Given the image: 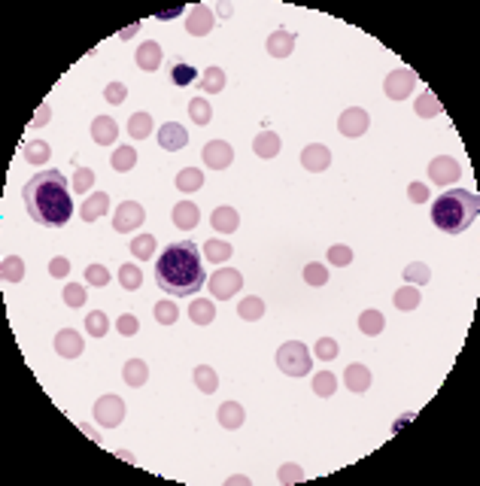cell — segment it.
<instances>
[{"label": "cell", "mask_w": 480, "mask_h": 486, "mask_svg": "<svg viewBox=\"0 0 480 486\" xmlns=\"http://www.w3.org/2000/svg\"><path fill=\"white\" fill-rule=\"evenodd\" d=\"M25 207L34 222L46 228H61L73 216V197H70V182L61 171H40L34 173L25 188Z\"/></svg>", "instance_id": "cell-1"}, {"label": "cell", "mask_w": 480, "mask_h": 486, "mask_svg": "<svg viewBox=\"0 0 480 486\" xmlns=\"http://www.w3.org/2000/svg\"><path fill=\"white\" fill-rule=\"evenodd\" d=\"M155 283L162 292H171L177 298H186L192 292H201L207 283L204 255L192 240L171 243L155 262Z\"/></svg>", "instance_id": "cell-2"}, {"label": "cell", "mask_w": 480, "mask_h": 486, "mask_svg": "<svg viewBox=\"0 0 480 486\" xmlns=\"http://www.w3.org/2000/svg\"><path fill=\"white\" fill-rule=\"evenodd\" d=\"M477 213H480V201L474 192H468V188H450V192L438 195L435 204H432V222L444 234H462L474 225Z\"/></svg>", "instance_id": "cell-3"}, {"label": "cell", "mask_w": 480, "mask_h": 486, "mask_svg": "<svg viewBox=\"0 0 480 486\" xmlns=\"http://www.w3.org/2000/svg\"><path fill=\"white\" fill-rule=\"evenodd\" d=\"M277 364L280 371L289 377H304L310 374V349L298 344V340H289V344H283L277 349Z\"/></svg>", "instance_id": "cell-4"}, {"label": "cell", "mask_w": 480, "mask_h": 486, "mask_svg": "<svg viewBox=\"0 0 480 486\" xmlns=\"http://www.w3.org/2000/svg\"><path fill=\"white\" fill-rule=\"evenodd\" d=\"M95 420L106 425V429H116V425L125 420V401L119 398V395H101V398L95 401Z\"/></svg>", "instance_id": "cell-5"}, {"label": "cell", "mask_w": 480, "mask_h": 486, "mask_svg": "<svg viewBox=\"0 0 480 486\" xmlns=\"http://www.w3.org/2000/svg\"><path fill=\"white\" fill-rule=\"evenodd\" d=\"M240 289H243V277H240V271H234V268H222L210 277V292L216 295L219 301L234 298V292H240Z\"/></svg>", "instance_id": "cell-6"}, {"label": "cell", "mask_w": 480, "mask_h": 486, "mask_svg": "<svg viewBox=\"0 0 480 486\" xmlns=\"http://www.w3.org/2000/svg\"><path fill=\"white\" fill-rule=\"evenodd\" d=\"M414 86H416V73L410 70V67H399V70H392L390 76H386L383 91H386V97H392V101H405V97H410V88Z\"/></svg>", "instance_id": "cell-7"}, {"label": "cell", "mask_w": 480, "mask_h": 486, "mask_svg": "<svg viewBox=\"0 0 480 486\" xmlns=\"http://www.w3.org/2000/svg\"><path fill=\"white\" fill-rule=\"evenodd\" d=\"M462 177V164L456 162L450 155H438L429 162V179L435 182V186H450Z\"/></svg>", "instance_id": "cell-8"}, {"label": "cell", "mask_w": 480, "mask_h": 486, "mask_svg": "<svg viewBox=\"0 0 480 486\" xmlns=\"http://www.w3.org/2000/svg\"><path fill=\"white\" fill-rule=\"evenodd\" d=\"M143 219H146V210H143L140 204H137V201H122L116 216H113V228H116L119 234H128V231H134V228H140Z\"/></svg>", "instance_id": "cell-9"}, {"label": "cell", "mask_w": 480, "mask_h": 486, "mask_svg": "<svg viewBox=\"0 0 480 486\" xmlns=\"http://www.w3.org/2000/svg\"><path fill=\"white\" fill-rule=\"evenodd\" d=\"M368 125H371V116L362 110V106H349V110H344L340 119H338V131L344 137H362L365 131H368Z\"/></svg>", "instance_id": "cell-10"}, {"label": "cell", "mask_w": 480, "mask_h": 486, "mask_svg": "<svg viewBox=\"0 0 480 486\" xmlns=\"http://www.w3.org/2000/svg\"><path fill=\"white\" fill-rule=\"evenodd\" d=\"M231 162H234V149L225 140H210L204 146V164L210 171H225V167H231Z\"/></svg>", "instance_id": "cell-11"}, {"label": "cell", "mask_w": 480, "mask_h": 486, "mask_svg": "<svg viewBox=\"0 0 480 486\" xmlns=\"http://www.w3.org/2000/svg\"><path fill=\"white\" fill-rule=\"evenodd\" d=\"M301 164H304V171H310V173H323V171H329V164H332V152H329V146H323V143H310V146H304V152H301Z\"/></svg>", "instance_id": "cell-12"}, {"label": "cell", "mask_w": 480, "mask_h": 486, "mask_svg": "<svg viewBox=\"0 0 480 486\" xmlns=\"http://www.w3.org/2000/svg\"><path fill=\"white\" fill-rule=\"evenodd\" d=\"M213 25H216V19H213V10L210 6H192L189 10V19H186V30L192 37H207L210 30H213Z\"/></svg>", "instance_id": "cell-13"}, {"label": "cell", "mask_w": 480, "mask_h": 486, "mask_svg": "<svg viewBox=\"0 0 480 486\" xmlns=\"http://www.w3.org/2000/svg\"><path fill=\"white\" fill-rule=\"evenodd\" d=\"M82 349H86V340H82V334L76 329H61L55 334V353L58 356L76 359V356H82Z\"/></svg>", "instance_id": "cell-14"}, {"label": "cell", "mask_w": 480, "mask_h": 486, "mask_svg": "<svg viewBox=\"0 0 480 486\" xmlns=\"http://www.w3.org/2000/svg\"><path fill=\"white\" fill-rule=\"evenodd\" d=\"M189 143V131L177 122H164L162 128H158V146L167 149V152H177Z\"/></svg>", "instance_id": "cell-15"}, {"label": "cell", "mask_w": 480, "mask_h": 486, "mask_svg": "<svg viewBox=\"0 0 480 486\" xmlns=\"http://www.w3.org/2000/svg\"><path fill=\"white\" fill-rule=\"evenodd\" d=\"M295 43H298V37H295V30H273V34L268 37V52L273 58H289L295 52Z\"/></svg>", "instance_id": "cell-16"}, {"label": "cell", "mask_w": 480, "mask_h": 486, "mask_svg": "<svg viewBox=\"0 0 480 486\" xmlns=\"http://www.w3.org/2000/svg\"><path fill=\"white\" fill-rule=\"evenodd\" d=\"M162 46H158L155 40H146L140 46V49L134 52V61H137V67H140V70H158V67H162Z\"/></svg>", "instance_id": "cell-17"}, {"label": "cell", "mask_w": 480, "mask_h": 486, "mask_svg": "<svg viewBox=\"0 0 480 486\" xmlns=\"http://www.w3.org/2000/svg\"><path fill=\"white\" fill-rule=\"evenodd\" d=\"M91 137H95L97 146H113L119 140V125L110 116H97L91 122Z\"/></svg>", "instance_id": "cell-18"}, {"label": "cell", "mask_w": 480, "mask_h": 486, "mask_svg": "<svg viewBox=\"0 0 480 486\" xmlns=\"http://www.w3.org/2000/svg\"><path fill=\"white\" fill-rule=\"evenodd\" d=\"M344 383H347L349 392H365V389H371V371H368V364L353 362V364H349V368L344 371Z\"/></svg>", "instance_id": "cell-19"}, {"label": "cell", "mask_w": 480, "mask_h": 486, "mask_svg": "<svg viewBox=\"0 0 480 486\" xmlns=\"http://www.w3.org/2000/svg\"><path fill=\"white\" fill-rule=\"evenodd\" d=\"M198 222H201V210H198V204L180 201L177 207H173V225H177V228H182V231H192Z\"/></svg>", "instance_id": "cell-20"}, {"label": "cell", "mask_w": 480, "mask_h": 486, "mask_svg": "<svg viewBox=\"0 0 480 486\" xmlns=\"http://www.w3.org/2000/svg\"><path fill=\"white\" fill-rule=\"evenodd\" d=\"M210 222H213V231L234 234V231H238V225H240V216H238V210H234V207H216V210H213V216H210Z\"/></svg>", "instance_id": "cell-21"}, {"label": "cell", "mask_w": 480, "mask_h": 486, "mask_svg": "<svg viewBox=\"0 0 480 486\" xmlns=\"http://www.w3.org/2000/svg\"><path fill=\"white\" fill-rule=\"evenodd\" d=\"M106 210H110V195L95 192V195H88V197H86V204L79 207V216L86 219V222H95V219H101Z\"/></svg>", "instance_id": "cell-22"}, {"label": "cell", "mask_w": 480, "mask_h": 486, "mask_svg": "<svg viewBox=\"0 0 480 486\" xmlns=\"http://www.w3.org/2000/svg\"><path fill=\"white\" fill-rule=\"evenodd\" d=\"M243 420H247V410H243L238 401H225L222 407H219V425L228 431H234V429H240Z\"/></svg>", "instance_id": "cell-23"}, {"label": "cell", "mask_w": 480, "mask_h": 486, "mask_svg": "<svg viewBox=\"0 0 480 486\" xmlns=\"http://www.w3.org/2000/svg\"><path fill=\"white\" fill-rule=\"evenodd\" d=\"M122 380L137 389V386H143L149 380V364L143 362V359H128L125 368H122Z\"/></svg>", "instance_id": "cell-24"}, {"label": "cell", "mask_w": 480, "mask_h": 486, "mask_svg": "<svg viewBox=\"0 0 480 486\" xmlns=\"http://www.w3.org/2000/svg\"><path fill=\"white\" fill-rule=\"evenodd\" d=\"M21 155H25L28 164L40 167V164H46L52 158V146L46 140H28L25 146H21Z\"/></svg>", "instance_id": "cell-25"}, {"label": "cell", "mask_w": 480, "mask_h": 486, "mask_svg": "<svg viewBox=\"0 0 480 486\" xmlns=\"http://www.w3.org/2000/svg\"><path fill=\"white\" fill-rule=\"evenodd\" d=\"M189 319H192L195 325H210L213 319H216V307H213L210 298H195L189 304Z\"/></svg>", "instance_id": "cell-26"}, {"label": "cell", "mask_w": 480, "mask_h": 486, "mask_svg": "<svg viewBox=\"0 0 480 486\" xmlns=\"http://www.w3.org/2000/svg\"><path fill=\"white\" fill-rule=\"evenodd\" d=\"M420 301H423L420 286H410V283L401 286L399 292L392 295V304H395L399 310H405V313H407V310H416V307H420Z\"/></svg>", "instance_id": "cell-27"}, {"label": "cell", "mask_w": 480, "mask_h": 486, "mask_svg": "<svg viewBox=\"0 0 480 486\" xmlns=\"http://www.w3.org/2000/svg\"><path fill=\"white\" fill-rule=\"evenodd\" d=\"M173 182H177V188L182 195H192V192H198V188L204 186V173L198 171V167H182Z\"/></svg>", "instance_id": "cell-28"}, {"label": "cell", "mask_w": 480, "mask_h": 486, "mask_svg": "<svg viewBox=\"0 0 480 486\" xmlns=\"http://www.w3.org/2000/svg\"><path fill=\"white\" fill-rule=\"evenodd\" d=\"M198 79V70L192 64H189V61H171V82L177 88H186V86H192V82Z\"/></svg>", "instance_id": "cell-29"}, {"label": "cell", "mask_w": 480, "mask_h": 486, "mask_svg": "<svg viewBox=\"0 0 480 486\" xmlns=\"http://www.w3.org/2000/svg\"><path fill=\"white\" fill-rule=\"evenodd\" d=\"M234 253V246L228 240H219V237H213V240H204V249H201V255L207 258V262H228Z\"/></svg>", "instance_id": "cell-30"}, {"label": "cell", "mask_w": 480, "mask_h": 486, "mask_svg": "<svg viewBox=\"0 0 480 486\" xmlns=\"http://www.w3.org/2000/svg\"><path fill=\"white\" fill-rule=\"evenodd\" d=\"M414 110H416V116L420 119H435L441 110H444V104L435 97V91H429L425 88L420 97H416V104H414Z\"/></svg>", "instance_id": "cell-31"}, {"label": "cell", "mask_w": 480, "mask_h": 486, "mask_svg": "<svg viewBox=\"0 0 480 486\" xmlns=\"http://www.w3.org/2000/svg\"><path fill=\"white\" fill-rule=\"evenodd\" d=\"M225 88V70L222 67H207V70H204V76H201V91L204 95H219V91Z\"/></svg>", "instance_id": "cell-32"}, {"label": "cell", "mask_w": 480, "mask_h": 486, "mask_svg": "<svg viewBox=\"0 0 480 486\" xmlns=\"http://www.w3.org/2000/svg\"><path fill=\"white\" fill-rule=\"evenodd\" d=\"M253 149H256L258 158H273L280 152V137L273 134V131H262L253 140Z\"/></svg>", "instance_id": "cell-33"}, {"label": "cell", "mask_w": 480, "mask_h": 486, "mask_svg": "<svg viewBox=\"0 0 480 486\" xmlns=\"http://www.w3.org/2000/svg\"><path fill=\"white\" fill-rule=\"evenodd\" d=\"M383 325H386V316L380 313V310H362V316H359L362 334H368V338H377V334L383 331Z\"/></svg>", "instance_id": "cell-34"}, {"label": "cell", "mask_w": 480, "mask_h": 486, "mask_svg": "<svg viewBox=\"0 0 480 486\" xmlns=\"http://www.w3.org/2000/svg\"><path fill=\"white\" fill-rule=\"evenodd\" d=\"M110 164H113V171H119V173L134 171V164H137V149H134V146H116V152H113V158H110Z\"/></svg>", "instance_id": "cell-35"}, {"label": "cell", "mask_w": 480, "mask_h": 486, "mask_svg": "<svg viewBox=\"0 0 480 486\" xmlns=\"http://www.w3.org/2000/svg\"><path fill=\"white\" fill-rule=\"evenodd\" d=\"M0 273H3L6 283H21L25 280V262H21V255H6L0 262Z\"/></svg>", "instance_id": "cell-36"}, {"label": "cell", "mask_w": 480, "mask_h": 486, "mask_svg": "<svg viewBox=\"0 0 480 486\" xmlns=\"http://www.w3.org/2000/svg\"><path fill=\"white\" fill-rule=\"evenodd\" d=\"M195 383H198V389H201L204 395H213L219 389V377H216V371H213L210 364H198V368H195Z\"/></svg>", "instance_id": "cell-37"}, {"label": "cell", "mask_w": 480, "mask_h": 486, "mask_svg": "<svg viewBox=\"0 0 480 486\" xmlns=\"http://www.w3.org/2000/svg\"><path fill=\"white\" fill-rule=\"evenodd\" d=\"M238 316L247 319V322H256V319L265 316V301L258 298V295H249V298H243L238 304Z\"/></svg>", "instance_id": "cell-38"}, {"label": "cell", "mask_w": 480, "mask_h": 486, "mask_svg": "<svg viewBox=\"0 0 480 486\" xmlns=\"http://www.w3.org/2000/svg\"><path fill=\"white\" fill-rule=\"evenodd\" d=\"M128 134L134 137V140H146L152 134V116L149 113H134L131 119H128Z\"/></svg>", "instance_id": "cell-39"}, {"label": "cell", "mask_w": 480, "mask_h": 486, "mask_svg": "<svg viewBox=\"0 0 480 486\" xmlns=\"http://www.w3.org/2000/svg\"><path fill=\"white\" fill-rule=\"evenodd\" d=\"M189 116H192L195 125H210L213 122V106L207 97H192V104H189Z\"/></svg>", "instance_id": "cell-40"}, {"label": "cell", "mask_w": 480, "mask_h": 486, "mask_svg": "<svg viewBox=\"0 0 480 486\" xmlns=\"http://www.w3.org/2000/svg\"><path fill=\"white\" fill-rule=\"evenodd\" d=\"M119 286L128 289V292H137L143 286V271L137 264H122L119 268Z\"/></svg>", "instance_id": "cell-41"}, {"label": "cell", "mask_w": 480, "mask_h": 486, "mask_svg": "<svg viewBox=\"0 0 480 486\" xmlns=\"http://www.w3.org/2000/svg\"><path fill=\"white\" fill-rule=\"evenodd\" d=\"M86 331L91 334V338H104V334L110 331V319H106L104 310H91V313L86 316Z\"/></svg>", "instance_id": "cell-42"}, {"label": "cell", "mask_w": 480, "mask_h": 486, "mask_svg": "<svg viewBox=\"0 0 480 486\" xmlns=\"http://www.w3.org/2000/svg\"><path fill=\"white\" fill-rule=\"evenodd\" d=\"M334 389H338V377H334L332 371H319V374H314V392L319 395V398H329V395H334Z\"/></svg>", "instance_id": "cell-43"}, {"label": "cell", "mask_w": 480, "mask_h": 486, "mask_svg": "<svg viewBox=\"0 0 480 486\" xmlns=\"http://www.w3.org/2000/svg\"><path fill=\"white\" fill-rule=\"evenodd\" d=\"M131 255L143 258V262L152 258L155 255V237H152V234H137V237L131 240Z\"/></svg>", "instance_id": "cell-44"}, {"label": "cell", "mask_w": 480, "mask_h": 486, "mask_svg": "<svg viewBox=\"0 0 480 486\" xmlns=\"http://www.w3.org/2000/svg\"><path fill=\"white\" fill-rule=\"evenodd\" d=\"M338 353H340V344L334 338H319L314 344V356L319 362H334V359H338Z\"/></svg>", "instance_id": "cell-45"}, {"label": "cell", "mask_w": 480, "mask_h": 486, "mask_svg": "<svg viewBox=\"0 0 480 486\" xmlns=\"http://www.w3.org/2000/svg\"><path fill=\"white\" fill-rule=\"evenodd\" d=\"M61 298H64L67 307H82V304L88 301V292L82 283H67L64 289H61Z\"/></svg>", "instance_id": "cell-46"}, {"label": "cell", "mask_w": 480, "mask_h": 486, "mask_svg": "<svg viewBox=\"0 0 480 486\" xmlns=\"http://www.w3.org/2000/svg\"><path fill=\"white\" fill-rule=\"evenodd\" d=\"M405 280L410 286H425L432 280V271H429V264H423V262H410L407 268H405Z\"/></svg>", "instance_id": "cell-47"}, {"label": "cell", "mask_w": 480, "mask_h": 486, "mask_svg": "<svg viewBox=\"0 0 480 486\" xmlns=\"http://www.w3.org/2000/svg\"><path fill=\"white\" fill-rule=\"evenodd\" d=\"M304 283L307 286H325L329 283V268L319 262H310L307 268H304Z\"/></svg>", "instance_id": "cell-48"}, {"label": "cell", "mask_w": 480, "mask_h": 486, "mask_svg": "<svg viewBox=\"0 0 480 486\" xmlns=\"http://www.w3.org/2000/svg\"><path fill=\"white\" fill-rule=\"evenodd\" d=\"M91 188H95V171H91V167H79V171L73 173V192L88 195Z\"/></svg>", "instance_id": "cell-49"}, {"label": "cell", "mask_w": 480, "mask_h": 486, "mask_svg": "<svg viewBox=\"0 0 480 486\" xmlns=\"http://www.w3.org/2000/svg\"><path fill=\"white\" fill-rule=\"evenodd\" d=\"M177 316H180V307L173 301H158L155 304V319L162 325H173V322H177Z\"/></svg>", "instance_id": "cell-50"}, {"label": "cell", "mask_w": 480, "mask_h": 486, "mask_svg": "<svg viewBox=\"0 0 480 486\" xmlns=\"http://www.w3.org/2000/svg\"><path fill=\"white\" fill-rule=\"evenodd\" d=\"M86 283L97 286V289L110 286V271H106L104 264H88V268H86Z\"/></svg>", "instance_id": "cell-51"}, {"label": "cell", "mask_w": 480, "mask_h": 486, "mask_svg": "<svg viewBox=\"0 0 480 486\" xmlns=\"http://www.w3.org/2000/svg\"><path fill=\"white\" fill-rule=\"evenodd\" d=\"M104 97H106V104H125L128 101V86L125 82H110V86L104 88Z\"/></svg>", "instance_id": "cell-52"}, {"label": "cell", "mask_w": 480, "mask_h": 486, "mask_svg": "<svg viewBox=\"0 0 480 486\" xmlns=\"http://www.w3.org/2000/svg\"><path fill=\"white\" fill-rule=\"evenodd\" d=\"M116 331L125 334V338H134V334L140 331V319H137L134 313H122L119 322H116Z\"/></svg>", "instance_id": "cell-53"}, {"label": "cell", "mask_w": 480, "mask_h": 486, "mask_svg": "<svg viewBox=\"0 0 480 486\" xmlns=\"http://www.w3.org/2000/svg\"><path fill=\"white\" fill-rule=\"evenodd\" d=\"M329 262L334 264V268H347V264L353 262V249H349V246H340V243H338V246L329 249Z\"/></svg>", "instance_id": "cell-54"}, {"label": "cell", "mask_w": 480, "mask_h": 486, "mask_svg": "<svg viewBox=\"0 0 480 486\" xmlns=\"http://www.w3.org/2000/svg\"><path fill=\"white\" fill-rule=\"evenodd\" d=\"M277 477H280V483H301L304 480V471L298 468V465H292V462H289V465H283L277 471Z\"/></svg>", "instance_id": "cell-55"}, {"label": "cell", "mask_w": 480, "mask_h": 486, "mask_svg": "<svg viewBox=\"0 0 480 486\" xmlns=\"http://www.w3.org/2000/svg\"><path fill=\"white\" fill-rule=\"evenodd\" d=\"M49 273H52V277H67V273H70V258H64V255H55V258H52V262H49Z\"/></svg>", "instance_id": "cell-56"}, {"label": "cell", "mask_w": 480, "mask_h": 486, "mask_svg": "<svg viewBox=\"0 0 480 486\" xmlns=\"http://www.w3.org/2000/svg\"><path fill=\"white\" fill-rule=\"evenodd\" d=\"M407 195H410V201H414V204H425V201H429V186H425V182H410Z\"/></svg>", "instance_id": "cell-57"}, {"label": "cell", "mask_w": 480, "mask_h": 486, "mask_svg": "<svg viewBox=\"0 0 480 486\" xmlns=\"http://www.w3.org/2000/svg\"><path fill=\"white\" fill-rule=\"evenodd\" d=\"M49 119H52L49 104H40V106H37V113H34V119H30V128H43V125H49Z\"/></svg>", "instance_id": "cell-58"}, {"label": "cell", "mask_w": 480, "mask_h": 486, "mask_svg": "<svg viewBox=\"0 0 480 486\" xmlns=\"http://www.w3.org/2000/svg\"><path fill=\"white\" fill-rule=\"evenodd\" d=\"M79 431H86V435H88L91 440H95V444H101V435H97V431H95V429H91V425H88V422H79Z\"/></svg>", "instance_id": "cell-59"}, {"label": "cell", "mask_w": 480, "mask_h": 486, "mask_svg": "<svg viewBox=\"0 0 480 486\" xmlns=\"http://www.w3.org/2000/svg\"><path fill=\"white\" fill-rule=\"evenodd\" d=\"M228 486H249V477H228Z\"/></svg>", "instance_id": "cell-60"}, {"label": "cell", "mask_w": 480, "mask_h": 486, "mask_svg": "<svg viewBox=\"0 0 480 486\" xmlns=\"http://www.w3.org/2000/svg\"><path fill=\"white\" fill-rule=\"evenodd\" d=\"M180 12H182V10H167V12H158V19H162V21H167V19H177Z\"/></svg>", "instance_id": "cell-61"}, {"label": "cell", "mask_w": 480, "mask_h": 486, "mask_svg": "<svg viewBox=\"0 0 480 486\" xmlns=\"http://www.w3.org/2000/svg\"><path fill=\"white\" fill-rule=\"evenodd\" d=\"M137 28H140V21H137V25H131V28H128V30H122L119 37H122V40H128V37H134V34H137Z\"/></svg>", "instance_id": "cell-62"}]
</instances>
